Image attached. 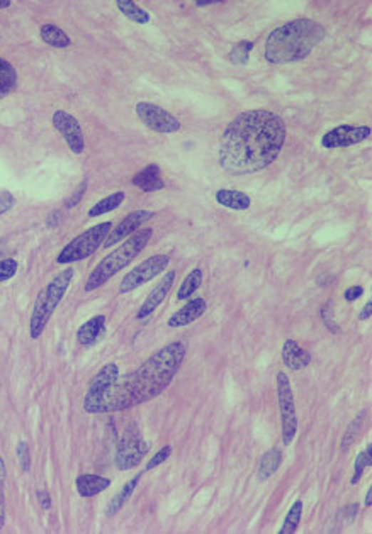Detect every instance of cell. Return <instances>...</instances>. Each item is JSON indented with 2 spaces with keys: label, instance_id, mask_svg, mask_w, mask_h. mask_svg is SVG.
I'll list each match as a JSON object with an SVG mask.
<instances>
[{
  "label": "cell",
  "instance_id": "cell-40",
  "mask_svg": "<svg viewBox=\"0 0 372 534\" xmlns=\"http://www.w3.org/2000/svg\"><path fill=\"white\" fill-rule=\"evenodd\" d=\"M38 501H39V506H41L44 511L51 509V497H50V493H48V491H38Z\"/></svg>",
  "mask_w": 372,
  "mask_h": 534
},
{
  "label": "cell",
  "instance_id": "cell-20",
  "mask_svg": "<svg viewBox=\"0 0 372 534\" xmlns=\"http://www.w3.org/2000/svg\"><path fill=\"white\" fill-rule=\"evenodd\" d=\"M75 485H77L78 496L83 498H88V497L97 496V493L104 492L105 488L110 485V480L105 477H100V475L83 473V475H78Z\"/></svg>",
  "mask_w": 372,
  "mask_h": 534
},
{
  "label": "cell",
  "instance_id": "cell-45",
  "mask_svg": "<svg viewBox=\"0 0 372 534\" xmlns=\"http://www.w3.org/2000/svg\"><path fill=\"white\" fill-rule=\"evenodd\" d=\"M364 504H366V507H371L372 506V488L369 487V492H367V496H366V502H364Z\"/></svg>",
  "mask_w": 372,
  "mask_h": 534
},
{
  "label": "cell",
  "instance_id": "cell-17",
  "mask_svg": "<svg viewBox=\"0 0 372 534\" xmlns=\"http://www.w3.org/2000/svg\"><path fill=\"white\" fill-rule=\"evenodd\" d=\"M282 362L291 370L299 372L311 363V355L304 348H301L294 340H287L282 346Z\"/></svg>",
  "mask_w": 372,
  "mask_h": 534
},
{
  "label": "cell",
  "instance_id": "cell-35",
  "mask_svg": "<svg viewBox=\"0 0 372 534\" xmlns=\"http://www.w3.org/2000/svg\"><path fill=\"white\" fill-rule=\"evenodd\" d=\"M362 416H364V412H362L361 416H358L357 419L353 421L351 426H348L347 434H345V438H343V441H342V449H347L353 443V439H356V434H357L358 427H361V424H362Z\"/></svg>",
  "mask_w": 372,
  "mask_h": 534
},
{
  "label": "cell",
  "instance_id": "cell-6",
  "mask_svg": "<svg viewBox=\"0 0 372 534\" xmlns=\"http://www.w3.org/2000/svg\"><path fill=\"white\" fill-rule=\"evenodd\" d=\"M110 228H113V222L105 221L94 226V228L87 229L86 233L78 234L77 238L72 239L61 249L60 255L56 256V261L60 265H70L75 263V261L83 260V258L92 256L97 249L103 246V241H105V238H108Z\"/></svg>",
  "mask_w": 372,
  "mask_h": 534
},
{
  "label": "cell",
  "instance_id": "cell-7",
  "mask_svg": "<svg viewBox=\"0 0 372 534\" xmlns=\"http://www.w3.org/2000/svg\"><path fill=\"white\" fill-rule=\"evenodd\" d=\"M277 399L279 409H281V422H282V443L289 446L298 433V417H296L294 397H292L291 382L284 372L277 375Z\"/></svg>",
  "mask_w": 372,
  "mask_h": 534
},
{
  "label": "cell",
  "instance_id": "cell-29",
  "mask_svg": "<svg viewBox=\"0 0 372 534\" xmlns=\"http://www.w3.org/2000/svg\"><path fill=\"white\" fill-rule=\"evenodd\" d=\"M301 515H303V502L296 501L294 504L291 506L289 513H287V518L284 520V526H282V529L279 533L281 534L296 533V529H298L301 523Z\"/></svg>",
  "mask_w": 372,
  "mask_h": 534
},
{
  "label": "cell",
  "instance_id": "cell-12",
  "mask_svg": "<svg viewBox=\"0 0 372 534\" xmlns=\"http://www.w3.org/2000/svg\"><path fill=\"white\" fill-rule=\"evenodd\" d=\"M53 126H55L56 131L63 136L70 151H73L75 155L83 153V150H86L83 131L81 124H78V121L72 114L65 112V110H56V112L53 114Z\"/></svg>",
  "mask_w": 372,
  "mask_h": 534
},
{
  "label": "cell",
  "instance_id": "cell-1",
  "mask_svg": "<svg viewBox=\"0 0 372 534\" xmlns=\"http://www.w3.org/2000/svg\"><path fill=\"white\" fill-rule=\"evenodd\" d=\"M286 124L269 110L238 114L219 140V164L229 175L257 173L276 162L286 141Z\"/></svg>",
  "mask_w": 372,
  "mask_h": 534
},
{
  "label": "cell",
  "instance_id": "cell-19",
  "mask_svg": "<svg viewBox=\"0 0 372 534\" xmlns=\"http://www.w3.org/2000/svg\"><path fill=\"white\" fill-rule=\"evenodd\" d=\"M105 331V315H95V318L88 319L83 323L77 331V341L82 346H92L100 340V336Z\"/></svg>",
  "mask_w": 372,
  "mask_h": 534
},
{
  "label": "cell",
  "instance_id": "cell-32",
  "mask_svg": "<svg viewBox=\"0 0 372 534\" xmlns=\"http://www.w3.org/2000/svg\"><path fill=\"white\" fill-rule=\"evenodd\" d=\"M17 271V261L14 258H6V260H0V283L7 282L16 275Z\"/></svg>",
  "mask_w": 372,
  "mask_h": 534
},
{
  "label": "cell",
  "instance_id": "cell-30",
  "mask_svg": "<svg viewBox=\"0 0 372 534\" xmlns=\"http://www.w3.org/2000/svg\"><path fill=\"white\" fill-rule=\"evenodd\" d=\"M254 50V43L252 41H240L237 46L233 48L232 53H229V60L233 61L234 65L238 66H245L250 60V51Z\"/></svg>",
  "mask_w": 372,
  "mask_h": 534
},
{
  "label": "cell",
  "instance_id": "cell-36",
  "mask_svg": "<svg viewBox=\"0 0 372 534\" xmlns=\"http://www.w3.org/2000/svg\"><path fill=\"white\" fill-rule=\"evenodd\" d=\"M16 206V199L9 190H0V216L11 211Z\"/></svg>",
  "mask_w": 372,
  "mask_h": 534
},
{
  "label": "cell",
  "instance_id": "cell-25",
  "mask_svg": "<svg viewBox=\"0 0 372 534\" xmlns=\"http://www.w3.org/2000/svg\"><path fill=\"white\" fill-rule=\"evenodd\" d=\"M140 478H141V475H136V477H133L130 482L124 485L121 491L116 493V497L110 501V504L108 507V518H113V515H116L119 511L123 509L124 504L128 502V498L131 497L133 492H135V488H136V485H138Z\"/></svg>",
  "mask_w": 372,
  "mask_h": 534
},
{
  "label": "cell",
  "instance_id": "cell-46",
  "mask_svg": "<svg viewBox=\"0 0 372 534\" xmlns=\"http://www.w3.org/2000/svg\"><path fill=\"white\" fill-rule=\"evenodd\" d=\"M11 0H0V11H2V9H7V7H11Z\"/></svg>",
  "mask_w": 372,
  "mask_h": 534
},
{
  "label": "cell",
  "instance_id": "cell-13",
  "mask_svg": "<svg viewBox=\"0 0 372 534\" xmlns=\"http://www.w3.org/2000/svg\"><path fill=\"white\" fill-rule=\"evenodd\" d=\"M153 217V212L150 211H135L131 214H128L124 219L119 222L118 228H114L105 238V241L103 243L104 248H110V244H116L119 241H124L130 236H133L138 231V228L145 224L146 221H150Z\"/></svg>",
  "mask_w": 372,
  "mask_h": 534
},
{
  "label": "cell",
  "instance_id": "cell-34",
  "mask_svg": "<svg viewBox=\"0 0 372 534\" xmlns=\"http://www.w3.org/2000/svg\"><path fill=\"white\" fill-rule=\"evenodd\" d=\"M17 456H19V463L22 471H29L31 470V453H29V446L26 441H19L16 449Z\"/></svg>",
  "mask_w": 372,
  "mask_h": 534
},
{
  "label": "cell",
  "instance_id": "cell-22",
  "mask_svg": "<svg viewBox=\"0 0 372 534\" xmlns=\"http://www.w3.org/2000/svg\"><path fill=\"white\" fill-rule=\"evenodd\" d=\"M39 36H41L44 43L50 44L53 48H68L70 44H72L68 34L55 24H43L41 28H39Z\"/></svg>",
  "mask_w": 372,
  "mask_h": 534
},
{
  "label": "cell",
  "instance_id": "cell-28",
  "mask_svg": "<svg viewBox=\"0 0 372 534\" xmlns=\"http://www.w3.org/2000/svg\"><path fill=\"white\" fill-rule=\"evenodd\" d=\"M124 199H126V194L116 192V194L109 195V197L99 200V202H97L91 211H88V217H97V216H103V214L114 211V209H118L119 206H121Z\"/></svg>",
  "mask_w": 372,
  "mask_h": 534
},
{
  "label": "cell",
  "instance_id": "cell-16",
  "mask_svg": "<svg viewBox=\"0 0 372 534\" xmlns=\"http://www.w3.org/2000/svg\"><path fill=\"white\" fill-rule=\"evenodd\" d=\"M206 309H207V304H206V300L202 299V297H197V299L189 300L187 304L182 307V309L177 310V313L167 320L168 328L187 326V324L194 323V320H197L199 318H201V315L206 313Z\"/></svg>",
  "mask_w": 372,
  "mask_h": 534
},
{
  "label": "cell",
  "instance_id": "cell-10",
  "mask_svg": "<svg viewBox=\"0 0 372 534\" xmlns=\"http://www.w3.org/2000/svg\"><path fill=\"white\" fill-rule=\"evenodd\" d=\"M146 453H148V443L143 441L138 431H128L118 444L116 466L119 470L135 468Z\"/></svg>",
  "mask_w": 372,
  "mask_h": 534
},
{
  "label": "cell",
  "instance_id": "cell-11",
  "mask_svg": "<svg viewBox=\"0 0 372 534\" xmlns=\"http://www.w3.org/2000/svg\"><path fill=\"white\" fill-rule=\"evenodd\" d=\"M372 129L369 126H339L331 131L325 132L321 137L323 148H348V146L358 145L371 137Z\"/></svg>",
  "mask_w": 372,
  "mask_h": 534
},
{
  "label": "cell",
  "instance_id": "cell-18",
  "mask_svg": "<svg viewBox=\"0 0 372 534\" xmlns=\"http://www.w3.org/2000/svg\"><path fill=\"white\" fill-rule=\"evenodd\" d=\"M131 184L138 187L143 192H157V190H162L165 187V182L160 177V167L158 164L145 167L143 170L131 178Z\"/></svg>",
  "mask_w": 372,
  "mask_h": 534
},
{
  "label": "cell",
  "instance_id": "cell-44",
  "mask_svg": "<svg viewBox=\"0 0 372 534\" xmlns=\"http://www.w3.org/2000/svg\"><path fill=\"white\" fill-rule=\"evenodd\" d=\"M357 509H358V506H357V504H351V506L345 507L343 513H347L348 520H352L353 518H356V515H357Z\"/></svg>",
  "mask_w": 372,
  "mask_h": 534
},
{
  "label": "cell",
  "instance_id": "cell-43",
  "mask_svg": "<svg viewBox=\"0 0 372 534\" xmlns=\"http://www.w3.org/2000/svg\"><path fill=\"white\" fill-rule=\"evenodd\" d=\"M6 461H4V458L0 456V487H4V483H6Z\"/></svg>",
  "mask_w": 372,
  "mask_h": 534
},
{
  "label": "cell",
  "instance_id": "cell-2",
  "mask_svg": "<svg viewBox=\"0 0 372 534\" xmlns=\"http://www.w3.org/2000/svg\"><path fill=\"white\" fill-rule=\"evenodd\" d=\"M185 358V345L174 341L150 356L136 370L126 373L100 397L83 402L88 414H113L148 402L160 395L179 373Z\"/></svg>",
  "mask_w": 372,
  "mask_h": 534
},
{
  "label": "cell",
  "instance_id": "cell-23",
  "mask_svg": "<svg viewBox=\"0 0 372 534\" xmlns=\"http://www.w3.org/2000/svg\"><path fill=\"white\" fill-rule=\"evenodd\" d=\"M17 87V71L7 60L0 58V99L14 92Z\"/></svg>",
  "mask_w": 372,
  "mask_h": 534
},
{
  "label": "cell",
  "instance_id": "cell-27",
  "mask_svg": "<svg viewBox=\"0 0 372 534\" xmlns=\"http://www.w3.org/2000/svg\"><path fill=\"white\" fill-rule=\"evenodd\" d=\"M201 283H202V270L194 268L187 277H185L182 285H180L179 292H177V299L185 300V299H189V297H192L197 288L201 287Z\"/></svg>",
  "mask_w": 372,
  "mask_h": 534
},
{
  "label": "cell",
  "instance_id": "cell-3",
  "mask_svg": "<svg viewBox=\"0 0 372 534\" xmlns=\"http://www.w3.org/2000/svg\"><path fill=\"white\" fill-rule=\"evenodd\" d=\"M326 31L311 19H296L274 29L265 41V60L284 65L304 60L323 41Z\"/></svg>",
  "mask_w": 372,
  "mask_h": 534
},
{
  "label": "cell",
  "instance_id": "cell-4",
  "mask_svg": "<svg viewBox=\"0 0 372 534\" xmlns=\"http://www.w3.org/2000/svg\"><path fill=\"white\" fill-rule=\"evenodd\" d=\"M153 231L152 228H145V229H138L135 234L130 236V238L124 241L121 246L114 249L110 255H108L100 261L99 265L95 266L94 271L88 275L87 283H86V292H92L95 288L103 287L105 282H109L114 275L119 273L124 266H128L135 260L136 256L140 255L141 251L146 248L150 239H152Z\"/></svg>",
  "mask_w": 372,
  "mask_h": 534
},
{
  "label": "cell",
  "instance_id": "cell-24",
  "mask_svg": "<svg viewBox=\"0 0 372 534\" xmlns=\"http://www.w3.org/2000/svg\"><path fill=\"white\" fill-rule=\"evenodd\" d=\"M281 461H282V453L279 451L277 448L269 449V451L262 456V460H260L259 478L264 482V480L272 477V475L279 470V466H281Z\"/></svg>",
  "mask_w": 372,
  "mask_h": 534
},
{
  "label": "cell",
  "instance_id": "cell-31",
  "mask_svg": "<svg viewBox=\"0 0 372 534\" xmlns=\"http://www.w3.org/2000/svg\"><path fill=\"white\" fill-rule=\"evenodd\" d=\"M372 465V444H369L364 451L358 453V456L356 458V466H353V477H352V485H356L358 480H361L362 473H364V470L367 468V466Z\"/></svg>",
  "mask_w": 372,
  "mask_h": 534
},
{
  "label": "cell",
  "instance_id": "cell-39",
  "mask_svg": "<svg viewBox=\"0 0 372 534\" xmlns=\"http://www.w3.org/2000/svg\"><path fill=\"white\" fill-rule=\"evenodd\" d=\"M321 315H323V320H325L326 328H330V329H331V331H334V333H336V331H339V328H336V326H335V320H334V318H331V304H329V305H325V307H323V310H321Z\"/></svg>",
  "mask_w": 372,
  "mask_h": 534
},
{
  "label": "cell",
  "instance_id": "cell-37",
  "mask_svg": "<svg viewBox=\"0 0 372 534\" xmlns=\"http://www.w3.org/2000/svg\"><path fill=\"white\" fill-rule=\"evenodd\" d=\"M86 190H87V182H83V184H81V185H78V189L77 190H75V194L72 195V197H70L68 200H66V204H65V206L66 207H75V206H77V204L78 202H81V200H82V197H83V194H86Z\"/></svg>",
  "mask_w": 372,
  "mask_h": 534
},
{
  "label": "cell",
  "instance_id": "cell-26",
  "mask_svg": "<svg viewBox=\"0 0 372 534\" xmlns=\"http://www.w3.org/2000/svg\"><path fill=\"white\" fill-rule=\"evenodd\" d=\"M116 6L121 11V14L126 16L133 22H136V24H148L150 19H152L145 9H141L138 4L131 2V0H118Z\"/></svg>",
  "mask_w": 372,
  "mask_h": 534
},
{
  "label": "cell",
  "instance_id": "cell-8",
  "mask_svg": "<svg viewBox=\"0 0 372 534\" xmlns=\"http://www.w3.org/2000/svg\"><path fill=\"white\" fill-rule=\"evenodd\" d=\"M168 263H170V256L168 255H153L148 260H145L143 263L133 268L130 273L124 275L121 285H119V293H128L153 280L157 275L165 271Z\"/></svg>",
  "mask_w": 372,
  "mask_h": 534
},
{
  "label": "cell",
  "instance_id": "cell-15",
  "mask_svg": "<svg viewBox=\"0 0 372 534\" xmlns=\"http://www.w3.org/2000/svg\"><path fill=\"white\" fill-rule=\"evenodd\" d=\"M118 378H119L118 365L116 363L105 365V367L100 368V372L97 373L94 380H92V384H91V387H88L86 397H83V402H91V400L100 397V395H103L105 390L110 389V387L116 384Z\"/></svg>",
  "mask_w": 372,
  "mask_h": 534
},
{
  "label": "cell",
  "instance_id": "cell-14",
  "mask_svg": "<svg viewBox=\"0 0 372 534\" xmlns=\"http://www.w3.org/2000/svg\"><path fill=\"white\" fill-rule=\"evenodd\" d=\"M175 277H177V273L174 270H172V271H168L165 277L162 278V282H158L157 287L153 288L152 293H150V295L146 297V300L143 302V304H141L138 313H136V319L145 320L146 318H150V315L153 314V310L157 309V307L167 299L168 292H170V288L174 287Z\"/></svg>",
  "mask_w": 372,
  "mask_h": 534
},
{
  "label": "cell",
  "instance_id": "cell-33",
  "mask_svg": "<svg viewBox=\"0 0 372 534\" xmlns=\"http://www.w3.org/2000/svg\"><path fill=\"white\" fill-rule=\"evenodd\" d=\"M170 455H172V446H170V444H167V446H163L160 449V451L157 453V455H153L152 458H150V461L146 463L145 471H150V470L157 468L158 465H162L163 461H167L168 458H170Z\"/></svg>",
  "mask_w": 372,
  "mask_h": 534
},
{
  "label": "cell",
  "instance_id": "cell-41",
  "mask_svg": "<svg viewBox=\"0 0 372 534\" xmlns=\"http://www.w3.org/2000/svg\"><path fill=\"white\" fill-rule=\"evenodd\" d=\"M6 526V496H4V487H0V531Z\"/></svg>",
  "mask_w": 372,
  "mask_h": 534
},
{
  "label": "cell",
  "instance_id": "cell-42",
  "mask_svg": "<svg viewBox=\"0 0 372 534\" xmlns=\"http://www.w3.org/2000/svg\"><path fill=\"white\" fill-rule=\"evenodd\" d=\"M372 315V300L367 302V304L364 305V309H362L361 315H358V319L361 320H367Z\"/></svg>",
  "mask_w": 372,
  "mask_h": 534
},
{
  "label": "cell",
  "instance_id": "cell-9",
  "mask_svg": "<svg viewBox=\"0 0 372 534\" xmlns=\"http://www.w3.org/2000/svg\"><path fill=\"white\" fill-rule=\"evenodd\" d=\"M136 114L143 121L146 127L160 135H172L180 129L179 119H175L170 112L162 109L160 105L150 104V102H138L136 104Z\"/></svg>",
  "mask_w": 372,
  "mask_h": 534
},
{
  "label": "cell",
  "instance_id": "cell-38",
  "mask_svg": "<svg viewBox=\"0 0 372 534\" xmlns=\"http://www.w3.org/2000/svg\"><path fill=\"white\" fill-rule=\"evenodd\" d=\"M362 293H364V288H362L361 285H352V287H348L347 290H345L343 297L347 302H353V300H357Z\"/></svg>",
  "mask_w": 372,
  "mask_h": 534
},
{
  "label": "cell",
  "instance_id": "cell-5",
  "mask_svg": "<svg viewBox=\"0 0 372 534\" xmlns=\"http://www.w3.org/2000/svg\"><path fill=\"white\" fill-rule=\"evenodd\" d=\"M73 275V268H66L61 271L60 275H56V277L48 283L46 288H43V290L39 292L29 320V336L33 337V340H38L39 336H43L44 328H46L48 320H50L53 313H55L56 307L60 305L66 290H68Z\"/></svg>",
  "mask_w": 372,
  "mask_h": 534
},
{
  "label": "cell",
  "instance_id": "cell-21",
  "mask_svg": "<svg viewBox=\"0 0 372 534\" xmlns=\"http://www.w3.org/2000/svg\"><path fill=\"white\" fill-rule=\"evenodd\" d=\"M216 202L228 209H233V211H247L252 204L247 194L228 189H221L216 192Z\"/></svg>",
  "mask_w": 372,
  "mask_h": 534
}]
</instances>
